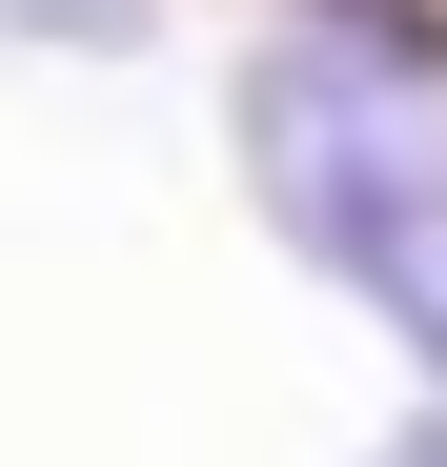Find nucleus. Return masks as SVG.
Instances as JSON below:
<instances>
[{
  "instance_id": "3",
  "label": "nucleus",
  "mask_w": 447,
  "mask_h": 467,
  "mask_svg": "<svg viewBox=\"0 0 447 467\" xmlns=\"http://www.w3.org/2000/svg\"><path fill=\"white\" fill-rule=\"evenodd\" d=\"M366 467H447V427H407V447H366Z\"/></svg>"
},
{
  "instance_id": "2",
  "label": "nucleus",
  "mask_w": 447,
  "mask_h": 467,
  "mask_svg": "<svg viewBox=\"0 0 447 467\" xmlns=\"http://www.w3.org/2000/svg\"><path fill=\"white\" fill-rule=\"evenodd\" d=\"M0 21H41V41H142V0H0Z\"/></svg>"
},
{
  "instance_id": "1",
  "label": "nucleus",
  "mask_w": 447,
  "mask_h": 467,
  "mask_svg": "<svg viewBox=\"0 0 447 467\" xmlns=\"http://www.w3.org/2000/svg\"><path fill=\"white\" fill-rule=\"evenodd\" d=\"M244 163H265L285 244L447 366V102L407 82V61H346V41L244 61Z\"/></svg>"
}]
</instances>
